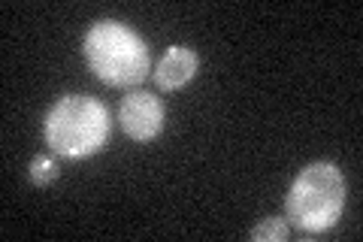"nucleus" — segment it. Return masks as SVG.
Wrapping results in <instances>:
<instances>
[{
	"label": "nucleus",
	"mask_w": 363,
	"mask_h": 242,
	"mask_svg": "<svg viewBox=\"0 0 363 242\" xmlns=\"http://www.w3.org/2000/svg\"><path fill=\"white\" fill-rule=\"evenodd\" d=\"M85 61L100 82L116 88H136L152 70V57L140 33L121 21H94L85 33Z\"/></svg>",
	"instance_id": "f257e3e1"
},
{
	"label": "nucleus",
	"mask_w": 363,
	"mask_h": 242,
	"mask_svg": "<svg viewBox=\"0 0 363 242\" xmlns=\"http://www.w3.org/2000/svg\"><path fill=\"white\" fill-rule=\"evenodd\" d=\"M109 140V109L97 97L67 94L45 115V145L61 158H91Z\"/></svg>",
	"instance_id": "f03ea898"
},
{
	"label": "nucleus",
	"mask_w": 363,
	"mask_h": 242,
	"mask_svg": "<svg viewBox=\"0 0 363 242\" xmlns=\"http://www.w3.org/2000/svg\"><path fill=\"white\" fill-rule=\"evenodd\" d=\"M345 206V179L336 170V164L318 160L309 164L288 191L285 215L294 227L306 230V233H321V230L333 227L342 215Z\"/></svg>",
	"instance_id": "7ed1b4c3"
},
{
	"label": "nucleus",
	"mask_w": 363,
	"mask_h": 242,
	"mask_svg": "<svg viewBox=\"0 0 363 242\" xmlns=\"http://www.w3.org/2000/svg\"><path fill=\"white\" fill-rule=\"evenodd\" d=\"M121 131L136 143H149L164 131V106L149 91H128L118 106Z\"/></svg>",
	"instance_id": "20e7f679"
},
{
	"label": "nucleus",
	"mask_w": 363,
	"mask_h": 242,
	"mask_svg": "<svg viewBox=\"0 0 363 242\" xmlns=\"http://www.w3.org/2000/svg\"><path fill=\"white\" fill-rule=\"evenodd\" d=\"M197 67H200V57L194 49H188V45H169L167 55L157 61V70H155L157 88L176 91L182 85H188L191 79H194Z\"/></svg>",
	"instance_id": "39448f33"
},
{
	"label": "nucleus",
	"mask_w": 363,
	"mask_h": 242,
	"mask_svg": "<svg viewBox=\"0 0 363 242\" xmlns=\"http://www.w3.org/2000/svg\"><path fill=\"white\" fill-rule=\"evenodd\" d=\"M288 236V224H285V218H267L264 224H257L252 230V239L255 242H281Z\"/></svg>",
	"instance_id": "423d86ee"
},
{
	"label": "nucleus",
	"mask_w": 363,
	"mask_h": 242,
	"mask_svg": "<svg viewBox=\"0 0 363 242\" xmlns=\"http://www.w3.org/2000/svg\"><path fill=\"white\" fill-rule=\"evenodd\" d=\"M58 176V164L52 158H33L30 160V182L33 185H49Z\"/></svg>",
	"instance_id": "0eeeda50"
}]
</instances>
